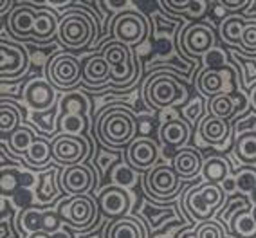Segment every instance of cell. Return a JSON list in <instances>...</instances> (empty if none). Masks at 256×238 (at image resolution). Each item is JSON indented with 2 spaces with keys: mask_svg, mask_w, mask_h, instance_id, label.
I'll return each mask as SVG.
<instances>
[{
  "mask_svg": "<svg viewBox=\"0 0 256 238\" xmlns=\"http://www.w3.org/2000/svg\"><path fill=\"white\" fill-rule=\"evenodd\" d=\"M96 134L105 146L124 148L136 141L138 134V121L126 106H110L100 114L96 121Z\"/></svg>",
  "mask_w": 256,
  "mask_h": 238,
  "instance_id": "1",
  "label": "cell"
},
{
  "mask_svg": "<svg viewBox=\"0 0 256 238\" xmlns=\"http://www.w3.org/2000/svg\"><path fill=\"white\" fill-rule=\"evenodd\" d=\"M98 22L100 20L83 6L69 8L60 18L56 40L67 49H85L98 38Z\"/></svg>",
  "mask_w": 256,
  "mask_h": 238,
  "instance_id": "2",
  "label": "cell"
},
{
  "mask_svg": "<svg viewBox=\"0 0 256 238\" xmlns=\"http://www.w3.org/2000/svg\"><path fill=\"white\" fill-rule=\"evenodd\" d=\"M144 100L152 108H168L188 100V87L175 74L168 70H157L144 83Z\"/></svg>",
  "mask_w": 256,
  "mask_h": 238,
  "instance_id": "3",
  "label": "cell"
},
{
  "mask_svg": "<svg viewBox=\"0 0 256 238\" xmlns=\"http://www.w3.org/2000/svg\"><path fill=\"white\" fill-rule=\"evenodd\" d=\"M226 202V192L220 184L202 182L198 186H192L184 195L182 206L186 213L197 222L211 220L213 215Z\"/></svg>",
  "mask_w": 256,
  "mask_h": 238,
  "instance_id": "4",
  "label": "cell"
},
{
  "mask_svg": "<svg viewBox=\"0 0 256 238\" xmlns=\"http://www.w3.org/2000/svg\"><path fill=\"white\" fill-rule=\"evenodd\" d=\"M101 54L110 65V85L114 87H128L132 85L134 80L138 78L139 62H134L132 49L124 44H119L116 40H108L105 47L101 49Z\"/></svg>",
  "mask_w": 256,
  "mask_h": 238,
  "instance_id": "5",
  "label": "cell"
},
{
  "mask_svg": "<svg viewBox=\"0 0 256 238\" xmlns=\"http://www.w3.org/2000/svg\"><path fill=\"white\" fill-rule=\"evenodd\" d=\"M100 206L98 200L90 195H76L64 200L58 208V215L62 222L78 231H87L96 224Z\"/></svg>",
  "mask_w": 256,
  "mask_h": 238,
  "instance_id": "6",
  "label": "cell"
},
{
  "mask_svg": "<svg viewBox=\"0 0 256 238\" xmlns=\"http://www.w3.org/2000/svg\"><path fill=\"white\" fill-rule=\"evenodd\" d=\"M47 82L60 90H72L83 80V65L69 52H58L47 62Z\"/></svg>",
  "mask_w": 256,
  "mask_h": 238,
  "instance_id": "7",
  "label": "cell"
},
{
  "mask_svg": "<svg viewBox=\"0 0 256 238\" xmlns=\"http://www.w3.org/2000/svg\"><path fill=\"white\" fill-rule=\"evenodd\" d=\"M144 190L156 202L172 200L182 190V178L177 175L174 166L157 164L144 175Z\"/></svg>",
  "mask_w": 256,
  "mask_h": 238,
  "instance_id": "8",
  "label": "cell"
},
{
  "mask_svg": "<svg viewBox=\"0 0 256 238\" xmlns=\"http://www.w3.org/2000/svg\"><path fill=\"white\" fill-rule=\"evenodd\" d=\"M215 31L204 22H193L178 32V50L190 58L208 56L215 47Z\"/></svg>",
  "mask_w": 256,
  "mask_h": 238,
  "instance_id": "9",
  "label": "cell"
},
{
  "mask_svg": "<svg viewBox=\"0 0 256 238\" xmlns=\"http://www.w3.org/2000/svg\"><path fill=\"white\" fill-rule=\"evenodd\" d=\"M148 20L139 11H123L112 22V40L132 47L146 40Z\"/></svg>",
  "mask_w": 256,
  "mask_h": 238,
  "instance_id": "10",
  "label": "cell"
},
{
  "mask_svg": "<svg viewBox=\"0 0 256 238\" xmlns=\"http://www.w3.org/2000/svg\"><path fill=\"white\" fill-rule=\"evenodd\" d=\"M52 159L65 166H74L80 164L87 159L90 154V146L85 136H67V134H60L52 141Z\"/></svg>",
  "mask_w": 256,
  "mask_h": 238,
  "instance_id": "11",
  "label": "cell"
},
{
  "mask_svg": "<svg viewBox=\"0 0 256 238\" xmlns=\"http://www.w3.org/2000/svg\"><path fill=\"white\" fill-rule=\"evenodd\" d=\"M94 186H96V172L85 162L60 170V188L70 197L88 195Z\"/></svg>",
  "mask_w": 256,
  "mask_h": 238,
  "instance_id": "12",
  "label": "cell"
},
{
  "mask_svg": "<svg viewBox=\"0 0 256 238\" xmlns=\"http://www.w3.org/2000/svg\"><path fill=\"white\" fill-rule=\"evenodd\" d=\"M234 74L231 67H208L202 69L197 78V88L202 96L215 98L218 94H231Z\"/></svg>",
  "mask_w": 256,
  "mask_h": 238,
  "instance_id": "13",
  "label": "cell"
},
{
  "mask_svg": "<svg viewBox=\"0 0 256 238\" xmlns=\"http://www.w3.org/2000/svg\"><path fill=\"white\" fill-rule=\"evenodd\" d=\"M29 67V54L18 44L0 40V76L2 82L16 80L26 74Z\"/></svg>",
  "mask_w": 256,
  "mask_h": 238,
  "instance_id": "14",
  "label": "cell"
},
{
  "mask_svg": "<svg viewBox=\"0 0 256 238\" xmlns=\"http://www.w3.org/2000/svg\"><path fill=\"white\" fill-rule=\"evenodd\" d=\"M38 13H40V8H34L32 4H16L11 10L10 18L4 20V26L14 40L32 42V32H34Z\"/></svg>",
  "mask_w": 256,
  "mask_h": 238,
  "instance_id": "15",
  "label": "cell"
},
{
  "mask_svg": "<svg viewBox=\"0 0 256 238\" xmlns=\"http://www.w3.org/2000/svg\"><path fill=\"white\" fill-rule=\"evenodd\" d=\"M22 98L28 103L29 108H32L36 114H44V112H49L50 108H54L58 96H56V88L47 80L36 78L26 83V87L22 90Z\"/></svg>",
  "mask_w": 256,
  "mask_h": 238,
  "instance_id": "16",
  "label": "cell"
},
{
  "mask_svg": "<svg viewBox=\"0 0 256 238\" xmlns=\"http://www.w3.org/2000/svg\"><path fill=\"white\" fill-rule=\"evenodd\" d=\"M126 159L136 172H150L152 168H156L159 160V146L150 138H138L130 142Z\"/></svg>",
  "mask_w": 256,
  "mask_h": 238,
  "instance_id": "17",
  "label": "cell"
},
{
  "mask_svg": "<svg viewBox=\"0 0 256 238\" xmlns=\"http://www.w3.org/2000/svg\"><path fill=\"white\" fill-rule=\"evenodd\" d=\"M98 206H100V211L103 215L110 216V218H121V216H126V213L130 211L132 198L124 188L112 184L100 193Z\"/></svg>",
  "mask_w": 256,
  "mask_h": 238,
  "instance_id": "18",
  "label": "cell"
},
{
  "mask_svg": "<svg viewBox=\"0 0 256 238\" xmlns=\"http://www.w3.org/2000/svg\"><path fill=\"white\" fill-rule=\"evenodd\" d=\"M110 65L105 60V56L101 54H92L83 62V80L82 83L92 88L105 87L110 83Z\"/></svg>",
  "mask_w": 256,
  "mask_h": 238,
  "instance_id": "19",
  "label": "cell"
},
{
  "mask_svg": "<svg viewBox=\"0 0 256 238\" xmlns=\"http://www.w3.org/2000/svg\"><path fill=\"white\" fill-rule=\"evenodd\" d=\"M174 170L182 180L186 178H195L198 174H202V166H204V159L202 154L193 148H182L174 156V162H172Z\"/></svg>",
  "mask_w": 256,
  "mask_h": 238,
  "instance_id": "20",
  "label": "cell"
},
{
  "mask_svg": "<svg viewBox=\"0 0 256 238\" xmlns=\"http://www.w3.org/2000/svg\"><path fill=\"white\" fill-rule=\"evenodd\" d=\"M229 132H231L229 121L213 118V116H208V118L202 119L200 126H198V136L208 144H222V142H226L229 138Z\"/></svg>",
  "mask_w": 256,
  "mask_h": 238,
  "instance_id": "21",
  "label": "cell"
},
{
  "mask_svg": "<svg viewBox=\"0 0 256 238\" xmlns=\"http://www.w3.org/2000/svg\"><path fill=\"white\" fill-rule=\"evenodd\" d=\"M60 28V18L54 10L49 8H40L36 24H34V32H32V42H49L56 38Z\"/></svg>",
  "mask_w": 256,
  "mask_h": 238,
  "instance_id": "22",
  "label": "cell"
},
{
  "mask_svg": "<svg viewBox=\"0 0 256 238\" xmlns=\"http://www.w3.org/2000/svg\"><path fill=\"white\" fill-rule=\"evenodd\" d=\"M159 136L166 146H182L190 139V124L184 119H168L160 126Z\"/></svg>",
  "mask_w": 256,
  "mask_h": 238,
  "instance_id": "23",
  "label": "cell"
},
{
  "mask_svg": "<svg viewBox=\"0 0 256 238\" xmlns=\"http://www.w3.org/2000/svg\"><path fill=\"white\" fill-rule=\"evenodd\" d=\"M106 238H144V228L136 216H121L108 226Z\"/></svg>",
  "mask_w": 256,
  "mask_h": 238,
  "instance_id": "24",
  "label": "cell"
},
{
  "mask_svg": "<svg viewBox=\"0 0 256 238\" xmlns=\"http://www.w3.org/2000/svg\"><path fill=\"white\" fill-rule=\"evenodd\" d=\"M229 172H231V162L222 156L208 157L204 160V166H202L204 180L211 184H220V186H222L226 178H229Z\"/></svg>",
  "mask_w": 256,
  "mask_h": 238,
  "instance_id": "25",
  "label": "cell"
},
{
  "mask_svg": "<svg viewBox=\"0 0 256 238\" xmlns=\"http://www.w3.org/2000/svg\"><path fill=\"white\" fill-rule=\"evenodd\" d=\"M2 141H4L2 144L10 146V152L14 157H26L29 148L32 146V142L36 141V136H34V132L29 126H24L22 124L20 128H16L11 134L10 138L2 139Z\"/></svg>",
  "mask_w": 256,
  "mask_h": 238,
  "instance_id": "26",
  "label": "cell"
},
{
  "mask_svg": "<svg viewBox=\"0 0 256 238\" xmlns=\"http://www.w3.org/2000/svg\"><path fill=\"white\" fill-rule=\"evenodd\" d=\"M58 126L67 136H83L88 128L87 112H64L58 118Z\"/></svg>",
  "mask_w": 256,
  "mask_h": 238,
  "instance_id": "27",
  "label": "cell"
},
{
  "mask_svg": "<svg viewBox=\"0 0 256 238\" xmlns=\"http://www.w3.org/2000/svg\"><path fill=\"white\" fill-rule=\"evenodd\" d=\"M247 18L242 14H231L228 18L220 22V36L222 40L233 46H240L244 34V28H246Z\"/></svg>",
  "mask_w": 256,
  "mask_h": 238,
  "instance_id": "28",
  "label": "cell"
},
{
  "mask_svg": "<svg viewBox=\"0 0 256 238\" xmlns=\"http://www.w3.org/2000/svg\"><path fill=\"white\" fill-rule=\"evenodd\" d=\"M20 110L14 103H10L8 100H2L0 105V134L2 139L10 138L16 128H20Z\"/></svg>",
  "mask_w": 256,
  "mask_h": 238,
  "instance_id": "29",
  "label": "cell"
},
{
  "mask_svg": "<svg viewBox=\"0 0 256 238\" xmlns=\"http://www.w3.org/2000/svg\"><path fill=\"white\" fill-rule=\"evenodd\" d=\"M50 159H52V144L47 139L36 138V141L32 142V146L29 148L26 160L31 168H46L49 166Z\"/></svg>",
  "mask_w": 256,
  "mask_h": 238,
  "instance_id": "30",
  "label": "cell"
},
{
  "mask_svg": "<svg viewBox=\"0 0 256 238\" xmlns=\"http://www.w3.org/2000/svg\"><path fill=\"white\" fill-rule=\"evenodd\" d=\"M234 156L244 164H256V134L242 132L234 142Z\"/></svg>",
  "mask_w": 256,
  "mask_h": 238,
  "instance_id": "31",
  "label": "cell"
},
{
  "mask_svg": "<svg viewBox=\"0 0 256 238\" xmlns=\"http://www.w3.org/2000/svg\"><path fill=\"white\" fill-rule=\"evenodd\" d=\"M208 112L213 118L229 121L234 116V112H236L234 98L231 94H218V96L211 98L210 103H208Z\"/></svg>",
  "mask_w": 256,
  "mask_h": 238,
  "instance_id": "32",
  "label": "cell"
},
{
  "mask_svg": "<svg viewBox=\"0 0 256 238\" xmlns=\"http://www.w3.org/2000/svg\"><path fill=\"white\" fill-rule=\"evenodd\" d=\"M231 228L240 238H251L256 234V218L251 208L238 210L231 220Z\"/></svg>",
  "mask_w": 256,
  "mask_h": 238,
  "instance_id": "33",
  "label": "cell"
},
{
  "mask_svg": "<svg viewBox=\"0 0 256 238\" xmlns=\"http://www.w3.org/2000/svg\"><path fill=\"white\" fill-rule=\"evenodd\" d=\"M16 224H18V228H20L22 233H28V234L44 231V211L36 210V208L22 210L18 213Z\"/></svg>",
  "mask_w": 256,
  "mask_h": 238,
  "instance_id": "34",
  "label": "cell"
},
{
  "mask_svg": "<svg viewBox=\"0 0 256 238\" xmlns=\"http://www.w3.org/2000/svg\"><path fill=\"white\" fill-rule=\"evenodd\" d=\"M64 112H88V100L82 92H67L60 101V114Z\"/></svg>",
  "mask_w": 256,
  "mask_h": 238,
  "instance_id": "35",
  "label": "cell"
},
{
  "mask_svg": "<svg viewBox=\"0 0 256 238\" xmlns=\"http://www.w3.org/2000/svg\"><path fill=\"white\" fill-rule=\"evenodd\" d=\"M240 49H242L244 54H256V16L254 18H247L242 42H240Z\"/></svg>",
  "mask_w": 256,
  "mask_h": 238,
  "instance_id": "36",
  "label": "cell"
},
{
  "mask_svg": "<svg viewBox=\"0 0 256 238\" xmlns=\"http://www.w3.org/2000/svg\"><path fill=\"white\" fill-rule=\"evenodd\" d=\"M18 184H22V175L14 170V166H11V168H8V166H2V178H0L2 195L13 193L14 190L18 188Z\"/></svg>",
  "mask_w": 256,
  "mask_h": 238,
  "instance_id": "37",
  "label": "cell"
},
{
  "mask_svg": "<svg viewBox=\"0 0 256 238\" xmlns=\"http://www.w3.org/2000/svg\"><path fill=\"white\" fill-rule=\"evenodd\" d=\"M236 190H240L242 193H256V170L247 166V168H242L236 174Z\"/></svg>",
  "mask_w": 256,
  "mask_h": 238,
  "instance_id": "38",
  "label": "cell"
},
{
  "mask_svg": "<svg viewBox=\"0 0 256 238\" xmlns=\"http://www.w3.org/2000/svg\"><path fill=\"white\" fill-rule=\"evenodd\" d=\"M56 195V186H54V170H50L47 174L40 177V186L36 188V197L40 200L47 202Z\"/></svg>",
  "mask_w": 256,
  "mask_h": 238,
  "instance_id": "39",
  "label": "cell"
},
{
  "mask_svg": "<svg viewBox=\"0 0 256 238\" xmlns=\"http://www.w3.org/2000/svg\"><path fill=\"white\" fill-rule=\"evenodd\" d=\"M197 234L198 238H224L226 233L222 226L215 220H206L197 226Z\"/></svg>",
  "mask_w": 256,
  "mask_h": 238,
  "instance_id": "40",
  "label": "cell"
},
{
  "mask_svg": "<svg viewBox=\"0 0 256 238\" xmlns=\"http://www.w3.org/2000/svg\"><path fill=\"white\" fill-rule=\"evenodd\" d=\"M136 170L130 166H119L118 170H116V174L112 175V178H114V186H132L134 182H136V174H134Z\"/></svg>",
  "mask_w": 256,
  "mask_h": 238,
  "instance_id": "41",
  "label": "cell"
},
{
  "mask_svg": "<svg viewBox=\"0 0 256 238\" xmlns=\"http://www.w3.org/2000/svg\"><path fill=\"white\" fill-rule=\"evenodd\" d=\"M60 229H62V218L58 211H44V231L52 234Z\"/></svg>",
  "mask_w": 256,
  "mask_h": 238,
  "instance_id": "42",
  "label": "cell"
},
{
  "mask_svg": "<svg viewBox=\"0 0 256 238\" xmlns=\"http://www.w3.org/2000/svg\"><path fill=\"white\" fill-rule=\"evenodd\" d=\"M224 10H228V11H233V13H236V11H244V10H247L249 6H252L254 2H251V0H222V2H218Z\"/></svg>",
  "mask_w": 256,
  "mask_h": 238,
  "instance_id": "43",
  "label": "cell"
},
{
  "mask_svg": "<svg viewBox=\"0 0 256 238\" xmlns=\"http://www.w3.org/2000/svg\"><path fill=\"white\" fill-rule=\"evenodd\" d=\"M200 110H202V105H200V101H195L193 103V106L190 110H186V116H188V119H195V116H198L200 114Z\"/></svg>",
  "mask_w": 256,
  "mask_h": 238,
  "instance_id": "44",
  "label": "cell"
},
{
  "mask_svg": "<svg viewBox=\"0 0 256 238\" xmlns=\"http://www.w3.org/2000/svg\"><path fill=\"white\" fill-rule=\"evenodd\" d=\"M249 105H251V108L256 112V83H252L251 88H249Z\"/></svg>",
  "mask_w": 256,
  "mask_h": 238,
  "instance_id": "45",
  "label": "cell"
},
{
  "mask_svg": "<svg viewBox=\"0 0 256 238\" xmlns=\"http://www.w3.org/2000/svg\"><path fill=\"white\" fill-rule=\"evenodd\" d=\"M50 238H74V236L67 228H62L60 231H56V233L50 234Z\"/></svg>",
  "mask_w": 256,
  "mask_h": 238,
  "instance_id": "46",
  "label": "cell"
},
{
  "mask_svg": "<svg viewBox=\"0 0 256 238\" xmlns=\"http://www.w3.org/2000/svg\"><path fill=\"white\" fill-rule=\"evenodd\" d=\"M177 238H198L197 229H184L182 233H178Z\"/></svg>",
  "mask_w": 256,
  "mask_h": 238,
  "instance_id": "47",
  "label": "cell"
},
{
  "mask_svg": "<svg viewBox=\"0 0 256 238\" xmlns=\"http://www.w3.org/2000/svg\"><path fill=\"white\" fill-rule=\"evenodd\" d=\"M28 238H50V234H49V233H46V231H38V233L29 234Z\"/></svg>",
  "mask_w": 256,
  "mask_h": 238,
  "instance_id": "48",
  "label": "cell"
},
{
  "mask_svg": "<svg viewBox=\"0 0 256 238\" xmlns=\"http://www.w3.org/2000/svg\"><path fill=\"white\" fill-rule=\"evenodd\" d=\"M252 213H254V218H256V208H254V210H252Z\"/></svg>",
  "mask_w": 256,
  "mask_h": 238,
  "instance_id": "49",
  "label": "cell"
},
{
  "mask_svg": "<svg viewBox=\"0 0 256 238\" xmlns=\"http://www.w3.org/2000/svg\"><path fill=\"white\" fill-rule=\"evenodd\" d=\"M224 238H234V236H228V234H226V236Z\"/></svg>",
  "mask_w": 256,
  "mask_h": 238,
  "instance_id": "50",
  "label": "cell"
},
{
  "mask_svg": "<svg viewBox=\"0 0 256 238\" xmlns=\"http://www.w3.org/2000/svg\"><path fill=\"white\" fill-rule=\"evenodd\" d=\"M157 238H168V236H157Z\"/></svg>",
  "mask_w": 256,
  "mask_h": 238,
  "instance_id": "51",
  "label": "cell"
}]
</instances>
